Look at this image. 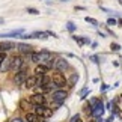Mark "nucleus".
I'll return each instance as SVG.
<instances>
[{"label": "nucleus", "mask_w": 122, "mask_h": 122, "mask_svg": "<svg viewBox=\"0 0 122 122\" xmlns=\"http://www.w3.org/2000/svg\"><path fill=\"white\" fill-rule=\"evenodd\" d=\"M118 26H121V27H122V18H119V20H118Z\"/></svg>", "instance_id": "36"}, {"label": "nucleus", "mask_w": 122, "mask_h": 122, "mask_svg": "<svg viewBox=\"0 0 122 122\" xmlns=\"http://www.w3.org/2000/svg\"><path fill=\"white\" fill-rule=\"evenodd\" d=\"M47 35H48V36H53V38H57V35H56L54 32H50V30L47 32Z\"/></svg>", "instance_id": "31"}, {"label": "nucleus", "mask_w": 122, "mask_h": 122, "mask_svg": "<svg viewBox=\"0 0 122 122\" xmlns=\"http://www.w3.org/2000/svg\"><path fill=\"white\" fill-rule=\"evenodd\" d=\"M30 60L35 63H39L41 62V53H30Z\"/></svg>", "instance_id": "17"}, {"label": "nucleus", "mask_w": 122, "mask_h": 122, "mask_svg": "<svg viewBox=\"0 0 122 122\" xmlns=\"http://www.w3.org/2000/svg\"><path fill=\"white\" fill-rule=\"evenodd\" d=\"M119 3H121V5H122V0H119Z\"/></svg>", "instance_id": "37"}, {"label": "nucleus", "mask_w": 122, "mask_h": 122, "mask_svg": "<svg viewBox=\"0 0 122 122\" xmlns=\"http://www.w3.org/2000/svg\"><path fill=\"white\" fill-rule=\"evenodd\" d=\"M38 86V76H29L26 80V87L27 89H33Z\"/></svg>", "instance_id": "11"}, {"label": "nucleus", "mask_w": 122, "mask_h": 122, "mask_svg": "<svg viewBox=\"0 0 122 122\" xmlns=\"http://www.w3.org/2000/svg\"><path fill=\"white\" fill-rule=\"evenodd\" d=\"M71 122H81V119H80V116H78V115H74L72 118H71Z\"/></svg>", "instance_id": "28"}, {"label": "nucleus", "mask_w": 122, "mask_h": 122, "mask_svg": "<svg viewBox=\"0 0 122 122\" xmlns=\"http://www.w3.org/2000/svg\"><path fill=\"white\" fill-rule=\"evenodd\" d=\"M115 24H118V20L113 17H110L109 20H107V26H115Z\"/></svg>", "instance_id": "24"}, {"label": "nucleus", "mask_w": 122, "mask_h": 122, "mask_svg": "<svg viewBox=\"0 0 122 122\" xmlns=\"http://www.w3.org/2000/svg\"><path fill=\"white\" fill-rule=\"evenodd\" d=\"M30 102H32V106H44L45 104V95L41 92L35 93V95L30 97Z\"/></svg>", "instance_id": "6"}, {"label": "nucleus", "mask_w": 122, "mask_h": 122, "mask_svg": "<svg viewBox=\"0 0 122 122\" xmlns=\"http://www.w3.org/2000/svg\"><path fill=\"white\" fill-rule=\"evenodd\" d=\"M32 104L30 100H21L20 101V109L21 110H29V106Z\"/></svg>", "instance_id": "16"}, {"label": "nucleus", "mask_w": 122, "mask_h": 122, "mask_svg": "<svg viewBox=\"0 0 122 122\" xmlns=\"http://www.w3.org/2000/svg\"><path fill=\"white\" fill-rule=\"evenodd\" d=\"M104 110H106V109H104V104H102V101H101L98 106H95V107L92 109L91 115L93 116V118H101V116L104 115Z\"/></svg>", "instance_id": "8"}, {"label": "nucleus", "mask_w": 122, "mask_h": 122, "mask_svg": "<svg viewBox=\"0 0 122 122\" xmlns=\"http://www.w3.org/2000/svg\"><path fill=\"white\" fill-rule=\"evenodd\" d=\"M48 66L47 65H44V63H41V65H38V66L35 68V76H45L47 72H48Z\"/></svg>", "instance_id": "12"}, {"label": "nucleus", "mask_w": 122, "mask_h": 122, "mask_svg": "<svg viewBox=\"0 0 122 122\" xmlns=\"http://www.w3.org/2000/svg\"><path fill=\"white\" fill-rule=\"evenodd\" d=\"M27 71H26V68L23 66L20 71H17L15 74V77H14V83L17 84V86H20V84H26V80H27Z\"/></svg>", "instance_id": "2"}, {"label": "nucleus", "mask_w": 122, "mask_h": 122, "mask_svg": "<svg viewBox=\"0 0 122 122\" xmlns=\"http://www.w3.org/2000/svg\"><path fill=\"white\" fill-rule=\"evenodd\" d=\"M72 39L77 42L78 45H84L86 42H84V38H81V36H72Z\"/></svg>", "instance_id": "20"}, {"label": "nucleus", "mask_w": 122, "mask_h": 122, "mask_svg": "<svg viewBox=\"0 0 122 122\" xmlns=\"http://www.w3.org/2000/svg\"><path fill=\"white\" fill-rule=\"evenodd\" d=\"M110 50H112V51H119V50H121V45H119V44H116V42H112Z\"/></svg>", "instance_id": "23"}, {"label": "nucleus", "mask_w": 122, "mask_h": 122, "mask_svg": "<svg viewBox=\"0 0 122 122\" xmlns=\"http://www.w3.org/2000/svg\"><path fill=\"white\" fill-rule=\"evenodd\" d=\"M24 121H26V119H24ZM24 121H23L21 118H14V119H12L11 122H24Z\"/></svg>", "instance_id": "32"}, {"label": "nucleus", "mask_w": 122, "mask_h": 122, "mask_svg": "<svg viewBox=\"0 0 122 122\" xmlns=\"http://www.w3.org/2000/svg\"><path fill=\"white\" fill-rule=\"evenodd\" d=\"M76 80H78V76H77V74H74L72 78H71V84H72V83H76Z\"/></svg>", "instance_id": "30"}, {"label": "nucleus", "mask_w": 122, "mask_h": 122, "mask_svg": "<svg viewBox=\"0 0 122 122\" xmlns=\"http://www.w3.org/2000/svg\"><path fill=\"white\" fill-rule=\"evenodd\" d=\"M84 20H86V23H89V24H92V26H98V21L95 18H92V17H86Z\"/></svg>", "instance_id": "21"}, {"label": "nucleus", "mask_w": 122, "mask_h": 122, "mask_svg": "<svg viewBox=\"0 0 122 122\" xmlns=\"http://www.w3.org/2000/svg\"><path fill=\"white\" fill-rule=\"evenodd\" d=\"M100 102H101V100H100V98H92V100L89 101V107H91V112H92V109H93V107H95V106H98Z\"/></svg>", "instance_id": "19"}, {"label": "nucleus", "mask_w": 122, "mask_h": 122, "mask_svg": "<svg viewBox=\"0 0 122 122\" xmlns=\"http://www.w3.org/2000/svg\"><path fill=\"white\" fill-rule=\"evenodd\" d=\"M26 122H38L39 121V116L38 115H36L35 113V112H33V113H30V112H27V113H26Z\"/></svg>", "instance_id": "14"}, {"label": "nucleus", "mask_w": 122, "mask_h": 122, "mask_svg": "<svg viewBox=\"0 0 122 122\" xmlns=\"http://www.w3.org/2000/svg\"><path fill=\"white\" fill-rule=\"evenodd\" d=\"M68 68V60L66 59H56L54 60V69L56 71H65Z\"/></svg>", "instance_id": "7"}, {"label": "nucleus", "mask_w": 122, "mask_h": 122, "mask_svg": "<svg viewBox=\"0 0 122 122\" xmlns=\"http://www.w3.org/2000/svg\"><path fill=\"white\" fill-rule=\"evenodd\" d=\"M14 47H15V45H14L12 42H9V41L0 42V51H5V53H6V51H9V50H12Z\"/></svg>", "instance_id": "13"}, {"label": "nucleus", "mask_w": 122, "mask_h": 122, "mask_svg": "<svg viewBox=\"0 0 122 122\" xmlns=\"http://www.w3.org/2000/svg\"><path fill=\"white\" fill-rule=\"evenodd\" d=\"M89 93H91V89H83V91L80 92V98H81V100H84Z\"/></svg>", "instance_id": "22"}, {"label": "nucleus", "mask_w": 122, "mask_h": 122, "mask_svg": "<svg viewBox=\"0 0 122 122\" xmlns=\"http://www.w3.org/2000/svg\"><path fill=\"white\" fill-rule=\"evenodd\" d=\"M27 12L32 14V15H38V14H39V11H38V9H35V8H27Z\"/></svg>", "instance_id": "26"}, {"label": "nucleus", "mask_w": 122, "mask_h": 122, "mask_svg": "<svg viewBox=\"0 0 122 122\" xmlns=\"http://www.w3.org/2000/svg\"><path fill=\"white\" fill-rule=\"evenodd\" d=\"M51 81H53L57 87H63L65 84H66V78L62 72H54L53 76H51Z\"/></svg>", "instance_id": "4"}, {"label": "nucleus", "mask_w": 122, "mask_h": 122, "mask_svg": "<svg viewBox=\"0 0 122 122\" xmlns=\"http://www.w3.org/2000/svg\"><path fill=\"white\" fill-rule=\"evenodd\" d=\"M17 48L20 50V53H23V54H30V53H33V51H32V48H33V47L29 45V44H24V42L17 44Z\"/></svg>", "instance_id": "10"}, {"label": "nucleus", "mask_w": 122, "mask_h": 122, "mask_svg": "<svg viewBox=\"0 0 122 122\" xmlns=\"http://www.w3.org/2000/svg\"><path fill=\"white\" fill-rule=\"evenodd\" d=\"M113 119H115V115H112V116H110V118H109V119H107L106 122H113Z\"/></svg>", "instance_id": "34"}, {"label": "nucleus", "mask_w": 122, "mask_h": 122, "mask_svg": "<svg viewBox=\"0 0 122 122\" xmlns=\"http://www.w3.org/2000/svg\"><path fill=\"white\" fill-rule=\"evenodd\" d=\"M51 100H53L54 104L60 106L62 102H65V100H66V92L65 91H54L51 93Z\"/></svg>", "instance_id": "3"}, {"label": "nucleus", "mask_w": 122, "mask_h": 122, "mask_svg": "<svg viewBox=\"0 0 122 122\" xmlns=\"http://www.w3.org/2000/svg\"><path fill=\"white\" fill-rule=\"evenodd\" d=\"M11 65H12V59H6L3 62V65H2V68H0V69H2L3 72H6L8 69H11Z\"/></svg>", "instance_id": "15"}, {"label": "nucleus", "mask_w": 122, "mask_h": 122, "mask_svg": "<svg viewBox=\"0 0 122 122\" xmlns=\"http://www.w3.org/2000/svg\"><path fill=\"white\" fill-rule=\"evenodd\" d=\"M107 89H109V86H107V84H102V86H101V92L107 91Z\"/></svg>", "instance_id": "33"}, {"label": "nucleus", "mask_w": 122, "mask_h": 122, "mask_svg": "<svg viewBox=\"0 0 122 122\" xmlns=\"http://www.w3.org/2000/svg\"><path fill=\"white\" fill-rule=\"evenodd\" d=\"M8 57H6V54H5V51H0V68H2V65H3V62Z\"/></svg>", "instance_id": "25"}, {"label": "nucleus", "mask_w": 122, "mask_h": 122, "mask_svg": "<svg viewBox=\"0 0 122 122\" xmlns=\"http://www.w3.org/2000/svg\"><path fill=\"white\" fill-rule=\"evenodd\" d=\"M23 33H24V29H17V30L8 32V33H0V38H20Z\"/></svg>", "instance_id": "9"}, {"label": "nucleus", "mask_w": 122, "mask_h": 122, "mask_svg": "<svg viewBox=\"0 0 122 122\" xmlns=\"http://www.w3.org/2000/svg\"><path fill=\"white\" fill-rule=\"evenodd\" d=\"M33 38H41V39H47V32H33L32 33Z\"/></svg>", "instance_id": "18"}, {"label": "nucleus", "mask_w": 122, "mask_h": 122, "mask_svg": "<svg viewBox=\"0 0 122 122\" xmlns=\"http://www.w3.org/2000/svg\"><path fill=\"white\" fill-rule=\"evenodd\" d=\"M63 2H66V0H63Z\"/></svg>", "instance_id": "38"}, {"label": "nucleus", "mask_w": 122, "mask_h": 122, "mask_svg": "<svg viewBox=\"0 0 122 122\" xmlns=\"http://www.w3.org/2000/svg\"><path fill=\"white\" fill-rule=\"evenodd\" d=\"M33 107H35V113L38 115V116H41V118L48 119V118H51V116H53V110L48 109L45 104H44V106H33Z\"/></svg>", "instance_id": "1"}, {"label": "nucleus", "mask_w": 122, "mask_h": 122, "mask_svg": "<svg viewBox=\"0 0 122 122\" xmlns=\"http://www.w3.org/2000/svg\"><path fill=\"white\" fill-rule=\"evenodd\" d=\"M121 97H122V95H121Z\"/></svg>", "instance_id": "39"}, {"label": "nucleus", "mask_w": 122, "mask_h": 122, "mask_svg": "<svg viewBox=\"0 0 122 122\" xmlns=\"http://www.w3.org/2000/svg\"><path fill=\"white\" fill-rule=\"evenodd\" d=\"M23 66H24V59H23V56H14L11 69H12V71H20Z\"/></svg>", "instance_id": "5"}, {"label": "nucleus", "mask_w": 122, "mask_h": 122, "mask_svg": "<svg viewBox=\"0 0 122 122\" xmlns=\"http://www.w3.org/2000/svg\"><path fill=\"white\" fill-rule=\"evenodd\" d=\"M98 59H100V57H98V56H91V60H92L93 63H98V62H100V60H98Z\"/></svg>", "instance_id": "29"}, {"label": "nucleus", "mask_w": 122, "mask_h": 122, "mask_svg": "<svg viewBox=\"0 0 122 122\" xmlns=\"http://www.w3.org/2000/svg\"><path fill=\"white\" fill-rule=\"evenodd\" d=\"M66 29H68L69 32H74V30H76V24H74V23H71V21H69L68 24H66Z\"/></svg>", "instance_id": "27"}, {"label": "nucleus", "mask_w": 122, "mask_h": 122, "mask_svg": "<svg viewBox=\"0 0 122 122\" xmlns=\"http://www.w3.org/2000/svg\"><path fill=\"white\" fill-rule=\"evenodd\" d=\"M95 122H104V121H102V118H95Z\"/></svg>", "instance_id": "35"}]
</instances>
